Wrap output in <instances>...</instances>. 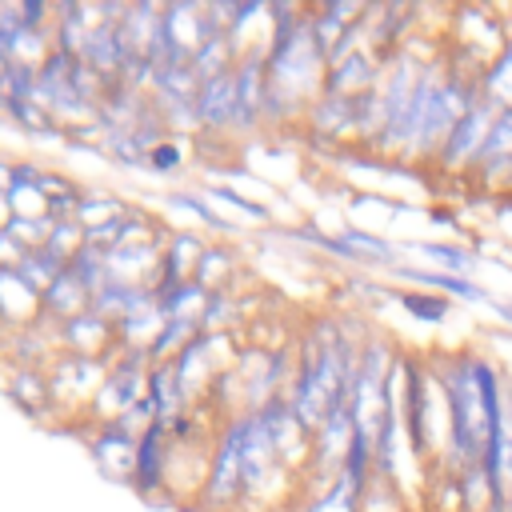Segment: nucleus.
<instances>
[{
	"label": "nucleus",
	"mask_w": 512,
	"mask_h": 512,
	"mask_svg": "<svg viewBox=\"0 0 512 512\" xmlns=\"http://www.w3.org/2000/svg\"><path fill=\"white\" fill-rule=\"evenodd\" d=\"M448 416H452V448L464 464H480L484 460V444H488V412L476 388V372L472 360H456L448 372Z\"/></svg>",
	"instance_id": "f257e3e1"
},
{
	"label": "nucleus",
	"mask_w": 512,
	"mask_h": 512,
	"mask_svg": "<svg viewBox=\"0 0 512 512\" xmlns=\"http://www.w3.org/2000/svg\"><path fill=\"white\" fill-rule=\"evenodd\" d=\"M492 120H496V104H492L488 96H480V100L452 124V132L444 136V164H456L460 156H480Z\"/></svg>",
	"instance_id": "f03ea898"
},
{
	"label": "nucleus",
	"mask_w": 512,
	"mask_h": 512,
	"mask_svg": "<svg viewBox=\"0 0 512 512\" xmlns=\"http://www.w3.org/2000/svg\"><path fill=\"white\" fill-rule=\"evenodd\" d=\"M240 440H244V420H236L220 440V452L212 460V480H208L212 484L208 488L212 500H228V496H236L244 488L240 484Z\"/></svg>",
	"instance_id": "7ed1b4c3"
},
{
	"label": "nucleus",
	"mask_w": 512,
	"mask_h": 512,
	"mask_svg": "<svg viewBox=\"0 0 512 512\" xmlns=\"http://www.w3.org/2000/svg\"><path fill=\"white\" fill-rule=\"evenodd\" d=\"M196 112H200V120H208V124H216V128L228 124V120H236V76H232V72L208 76L204 88H200Z\"/></svg>",
	"instance_id": "20e7f679"
},
{
	"label": "nucleus",
	"mask_w": 512,
	"mask_h": 512,
	"mask_svg": "<svg viewBox=\"0 0 512 512\" xmlns=\"http://www.w3.org/2000/svg\"><path fill=\"white\" fill-rule=\"evenodd\" d=\"M160 428H164V420L148 424L140 436V448H136V488L140 492L160 484Z\"/></svg>",
	"instance_id": "39448f33"
},
{
	"label": "nucleus",
	"mask_w": 512,
	"mask_h": 512,
	"mask_svg": "<svg viewBox=\"0 0 512 512\" xmlns=\"http://www.w3.org/2000/svg\"><path fill=\"white\" fill-rule=\"evenodd\" d=\"M400 276L416 280V284H428V288H444V292H456V296H468V300H484V292L476 284H468L464 276H444V272H416V268H400Z\"/></svg>",
	"instance_id": "423d86ee"
},
{
	"label": "nucleus",
	"mask_w": 512,
	"mask_h": 512,
	"mask_svg": "<svg viewBox=\"0 0 512 512\" xmlns=\"http://www.w3.org/2000/svg\"><path fill=\"white\" fill-rule=\"evenodd\" d=\"M404 308L412 312V316H420V320H444V312H448V304L444 300H432V296H420V292H408L404 296Z\"/></svg>",
	"instance_id": "0eeeda50"
},
{
	"label": "nucleus",
	"mask_w": 512,
	"mask_h": 512,
	"mask_svg": "<svg viewBox=\"0 0 512 512\" xmlns=\"http://www.w3.org/2000/svg\"><path fill=\"white\" fill-rule=\"evenodd\" d=\"M420 252H428V256H444L452 268H468V264H472V256H468L464 248H448V244H424Z\"/></svg>",
	"instance_id": "6e6552de"
},
{
	"label": "nucleus",
	"mask_w": 512,
	"mask_h": 512,
	"mask_svg": "<svg viewBox=\"0 0 512 512\" xmlns=\"http://www.w3.org/2000/svg\"><path fill=\"white\" fill-rule=\"evenodd\" d=\"M148 160H152V168L168 172V168H176V164H180V152H176L172 144H152V148H148Z\"/></svg>",
	"instance_id": "1a4fd4ad"
},
{
	"label": "nucleus",
	"mask_w": 512,
	"mask_h": 512,
	"mask_svg": "<svg viewBox=\"0 0 512 512\" xmlns=\"http://www.w3.org/2000/svg\"><path fill=\"white\" fill-rule=\"evenodd\" d=\"M344 244H352V248H364V252H376V256H388V252H392L384 240H376V236H364V232H348V236H344Z\"/></svg>",
	"instance_id": "9d476101"
},
{
	"label": "nucleus",
	"mask_w": 512,
	"mask_h": 512,
	"mask_svg": "<svg viewBox=\"0 0 512 512\" xmlns=\"http://www.w3.org/2000/svg\"><path fill=\"white\" fill-rule=\"evenodd\" d=\"M496 312H500V316H508V320H512V304H500V308H496Z\"/></svg>",
	"instance_id": "9b49d317"
}]
</instances>
